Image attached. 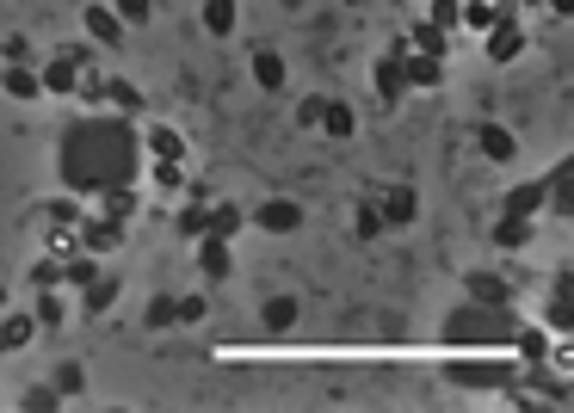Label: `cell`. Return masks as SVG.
Returning <instances> with one entry per match:
<instances>
[{
    "mask_svg": "<svg viewBox=\"0 0 574 413\" xmlns=\"http://www.w3.org/2000/svg\"><path fill=\"white\" fill-rule=\"evenodd\" d=\"M142 161V136L124 111H93V118H75L56 142V173L68 185V198H99L105 185L136 179Z\"/></svg>",
    "mask_w": 574,
    "mask_h": 413,
    "instance_id": "cell-1",
    "label": "cell"
},
{
    "mask_svg": "<svg viewBox=\"0 0 574 413\" xmlns=\"http://www.w3.org/2000/svg\"><path fill=\"white\" fill-rule=\"evenodd\" d=\"M513 309H500V303H457L445 315V340L451 346H513Z\"/></svg>",
    "mask_w": 574,
    "mask_h": 413,
    "instance_id": "cell-2",
    "label": "cell"
},
{
    "mask_svg": "<svg viewBox=\"0 0 574 413\" xmlns=\"http://www.w3.org/2000/svg\"><path fill=\"white\" fill-rule=\"evenodd\" d=\"M445 377L457 383V389H500V383H513V364H494V358H451L445 364Z\"/></svg>",
    "mask_w": 574,
    "mask_h": 413,
    "instance_id": "cell-3",
    "label": "cell"
},
{
    "mask_svg": "<svg viewBox=\"0 0 574 413\" xmlns=\"http://www.w3.org/2000/svg\"><path fill=\"white\" fill-rule=\"evenodd\" d=\"M482 37H488V44H482V50H488V62H500V68H507V62H519V56H525V44H531V37H525V25H519L513 13H500V19H494Z\"/></svg>",
    "mask_w": 574,
    "mask_h": 413,
    "instance_id": "cell-4",
    "label": "cell"
},
{
    "mask_svg": "<svg viewBox=\"0 0 574 413\" xmlns=\"http://www.w3.org/2000/svg\"><path fill=\"white\" fill-rule=\"evenodd\" d=\"M124 241V222H112V216H87L81 210V222H75V247L81 253H112Z\"/></svg>",
    "mask_w": 574,
    "mask_h": 413,
    "instance_id": "cell-5",
    "label": "cell"
},
{
    "mask_svg": "<svg viewBox=\"0 0 574 413\" xmlns=\"http://www.w3.org/2000/svg\"><path fill=\"white\" fill-rule=\"evenodd\" d=\"M198 272H204L210 284L235 278V241H223V235H198Z\"/></svg>",
    "mask_w": 574,
    "mask_h": 413,
    "instance_id": "cell-6",
    "label": "cell"
},
{
    "mask_svg": "<svg viewBox=\"0 0 574 413\" xmlns=\"http://www.w3.org/2000/svg\"><path fill=\"white\" fill-rule=\"evenodd\" d=\"M81 25H87L93 44H105V50H124V44H130V25H124L112 7H87V13H81Z\"/></svg>",
    "mask_w": 574,
    "mask_h": 413,
    "instance_id": "cell-7",
    "label": "cell"
},
{
    "mask_svg": "<svg viewBox=\"0 0 574 413\" xmlns=\"http://www.w3.org/2000/svg\"><path fill=\"white\" fill-rule=\"evenodd\" d=\"M254 222L266 235H297L303 229V204H291V198H266L260 210H254Z\"/></svg>",
    "mask_w": 574,
    "mask_h": 413,
    "instance_id": "cell-8",
    "label": "cell"
},
{
    "mask_svg": "<svg viewBox=\"0 0 574 413\" xmlns=\"http://www.w3.org/2000/svg\"><path fill=\"white\" fill-rule=\"evenodd\" d=\"M0 93L19 99V105L44 99V87H38V62H7V68H0Z\"/></svg>",
    "mask_w": 574,
    "mask_h": 413,
    "instance_id": "cell-9",
    "label": "cell"
},
{
    "mask_svg": "<svg viewBox=\"0 0 574 413\" xmlns=\"http://www.w3.org/2000/svg\"><path fill=\"white\" fill-rule=\"evenodd\" d=\"M476 148H482L494 167H513V161H519V142H513L507 124H476Z\"/></svg>",
    "mask_w": 574,
    "mask_h": 413,
    "instance_id": "cell-10",
    "label": "cell"
},
{
    "mask_svg": "<svg viewBox=\"0 0 574 413\" xmlns=\"http://www.w3.org/2000/svg\"><path fill=\"white\" fill-rule=\"evenodd\" d=\"M414 210H420V198H414V185H389V192H383V204H377V216H383V229H408V222H414Z\"/></svg>",
    "mask_w": 574,
    "mask_h": 413,
    "instance_id": "cell-11",
    "label": "cell"
},
{
    "mask_svg": "<svg viewBox=\"0 0 574 413\" xmlns=\"http://www.w3.org/2000/svg\"><path fill=\"white\" fill-rule=\"evenodd\" d=\"M315 130H321V136H334V142H346V136H358V111H352L346 99H321Z\"/></svg>",
    "mask_w": 574,
    "mask_h": 413,
    "instance_id": "cell-12",
    "label": "cell"
},
{
    "mask_svg": "<svg viewBox=\"0 0 574 413\" xmlns=\"http://www.w3.org/2000/svg\"><path fill=\"white\" fill-rule=\"evenodd\" d=\"M118 290H124V278H112V272H93L87 284H81V315H105L118 303Z\"/></svg>",
    "mask_w": 574,
    "mask_h": 413,
    "instance_id": "cell-13",
    "label": "cell"
},
{
    "mask_svg": "<svg viewBox=\"0 0 574 413\" xmlns=\"http://www.w3.org/2000/svg\"><path fill=\"white\" fill-rule=\"evenodd\" d=\"M463 290H470V303H500V309H513V284L500 278V272H470V278H463Z\"/></svg>",
    "mask_w": 574,
    "mask_h": 413,
    "instance_id": "cell-14",
    "label": "cell"
},
{
    "mask_svg": "<svg viewBox=\"0 0 574 413\" xmlns=\"http://www.w3.org/2000/svg\"><path fill=\"white\" fill-rule=\"evenodd\" d=\"M99 216H112V222H130L136 210H142V192H136V179H124V185H105V192H99Z\"/></svg>",
    "mask_w": 574,
    "mask_h": 413,
    "instance_id": "cell-15",
    "label": "cell"
},
{
    "mask_svg": "<svg viewBox=\"0 0 574 413\" xmlns=\"http://www.w3.org/2000/svg\"><path fill=\"white\" fill-rule=\"evenodd\" d=\"M142 142H149L155 161H186V136H179L173 124H149V130H142Z\"/></svg>",
    "mask_w": 574,
    "mask_h": 413,
    "instance_id": "cell-16",
    "label": "cell"
},
{
    "mask_svg": "<svg viewBox=\"0 0 574 413\" xmlns=\"http://www.w3.org/2000/svg\"><path fill=\"white\" fill-rule=\"evenodd\" d=\"M297 315H303L297 296H266V303H260V327H266V333H291Z\"/></svg>",
    "mask_w": 574,
    "mask_h": 413,
    "instance_id": "cell-17",
    "label": "cell"
},
{
    "mask_svg": "<svg viewBox=\"0 0 574 413\" xmlns=\"http://www.w3.org/2000/svg\"><path fill=\"white\" fill-rule=\"evenodd\" d=\"M371 81H377V99H383V105H396V99L408 93V74H402V56H383V62H377V74H371Z\"/></svg>",
    "mask_w": 574,
    "mask_h": 413,
    "instance_id": "cell-18",
    "label": "cell"
},
{
    "mask_svg": "<svg viewBox=\"0 0 574 413\" xmlns=\"http://www.w3.org/2000/svg\"><path fill=\"white\" fill-rule=\"evenodd\" d=\"M408 50H414V56H445V50H451V31L433 25V19H420V25L408 31Z\"/></svg>",
    "mask_w": 574,
    "mask_h": 413,
    "instance_id": "cell-19",
    "label": "cell"
},
{
    "mask_svg": "<svg viewBox=\"0 0 574 413\" xmlns=\"http://www.w3.org/2000/svg\"><path fill=\"white\" fill-rule=\"evenodd\" d=\"M500 13H513V7H500V0H457V25L463 31H488Z\"/></svg>",
    "mask_w": 574,
    "mask_h": 413,
    "instance_id": "cell-20",
    "label": "cell"
},
{
    "mask_svg": "<svg viewBox=\"0 0 574 413\" xmlns=\"http://www.w3.org/2000/svg\"><path fill=\"white\" fill-rule=\"evenodd\" d=\"M75 81H81V68L68 62V56H50V62L38 68V87H44V93H75Z\"/></svg>",
    "mask_w": 574,
    "mask_h": 413,
    "instance_id": "cell-21",
    "label": "cell"
},
{
    "mask_svg": "<svg viewBox=\"0 0 574 413\" xmlns=\"http://www.w3.org/2000/svg\"><path fill=\"white\" fill-rule=\"evenodd\" d=\"M402 74H408V87H439L445 81V56H402Z\"/></svg>",
    "mask_w": 574,
    "mask_h": 413,
    "instance_id": "cell-22",
    "label": "cell"
},
{
    "mask_svg": "<svg viewBox=\"0 0 574 413\" xmlns=\"http://www.w3.org/2000/svg\"><path fill=\"white\" fill-rule=\"evenodd\" d=\"M50 389H56L62 401L87 395V364H81V358H62V364H56V377H50Z\"/></svg>",
    "mask_w": 574,
    "mask_h": 413,
    "instance_id": "cell-23",
    "label": "cell"
},
{
    "mask_svg": "<svg viewBox=\"0 0 574 413\" xmlns=\"http://www.w3.org/2000/svg\"><path fill=\"white\" fill-rule=\"evenodd\" d=\"M241 222H247V216H241L235 204H210V210H204V235H223V241H235V235H241Z\"/></svg>",
    "mask_w": 574,
    "mask_h": 413,
    "instance_id": "cell-24",
    "label": "cell"
},
{
    "mask_svg": "<svg viewBox=\"0 0 574 413\" xmlns=\"http://www.w3.org/2000/svg\"><path fill=\"white\" fill-rule=\"evenodd\" d=\"M235 19H241L235 0H204V31L210 37H235Z\"/></svg>",
    "mask_w": 574,
    "mask_h": 413,
    "instance_id": "cell-25",
    "label": "cell"
},
{
    "mask_svg": "<svg viewBox=\"0 0 574 413\" xmlns=\"http://www.w3.org/2000/svg\"><path fill=\"white\" fill-rule=\"evenodd\" d=\"M254 81L266 93H284V56L278 50H254Z\"/></svg>",
    "mask_w": 574,
    "mask_h": 413,
    "instance_id": "cell-26",
    "label": "cell"
},
{
    "mask_svg": "<svg viewBox=\"0 0 574 413\" xmlns=\"http://www.w3.org/2000/svg\"><path fill=\"white\" fill-rule=\"evenodd\" d=\"M544 198H550V185H513V192H507V216H537Z\"/></svg>",
    "mask_w": 574,
    "mask_h": 413,
    "instance_id": "cell-27",
    "label": "cell"
},
{
    "mask_svg": "<svg viewBox=\"0 0 574 413\" xmlns=\"http://www.w3.org/2000/svg\"><path fill=\"white\" fill-rule=\"evenodd\" d=\"M31 333H38V321H31V315H7V321H0V352L31 346Z\"/></svg>",
    "mask_w": 574,
    "mask_h": 413,
    "instance_id": "cell-28",
    "label": "cell"
},
{
    "mask_svg": "<svg viewBox=\"0 0 574 413\" xmlns=\"http://www.w3.org/2000/svg\"><path fill=\"white\" fill-rule=\"evenodd\" d=\"M105 105L124 111V118H136V111H142V87L136 81H105Z\"/></svg>",
    "mask_w": 574,
    "mask_h": 413,
    "instance_id": "cell-29",
    "label": "cell"
},
{
    "mask_svg": "<svg viewBox=\"0 0 574 413\" xmlns=\"http://www.w3.org/2000/svg\"><path fill=\"white\" fill-rule=\"evenodd\" d=\"M31 284H38V290H62V259H56V253L31 259Z\"/></svg>",
    "mask_w": 574,
    "mask_h": 413,
    "instance_id": "cell-30",
    "label": "cell"
},
{
    "mask_svg": "<svg viewBox=\"0 0 574 413\" xmlns=\"http://www.w3.org/2000/svg\"><path fill=\"white\" fill-rule=\"evenodd\" d=\"M38 216H44V222H56V229H75V222H81V204H75V198H50Z\"/></svg>",
    "mask_w": 574,
    "mask_h": 413,
    "instance_id": "cell-31",
    "label": "cell"
},
{
    "mask_svg": "<svg viewBox=\"0 0 574 413\" xmlns=\"http://www.w3.org/2000/svg\"><path fill=\"white\" fill-rule=\"evenodd\" d=\"M142 327H149V333H161V327H179V315H173V296H155V303L142 309Z\"/></svg>",
    "mask_w": 574,
    "mask_h": 413,
    "instance_id": "cell-32",
    "label": "cell"
},
{
    "mask_svg": "<svg viewBox=\"0 0 574 413\" xmlns=\"http://www.w3.org/2000/svg\"><path fill=\"white\" fill-rule=\"evenodd\" d=\"M38 327H62L68 321V309H62V296L56 290H38V315H31Z\"/></svg>",
    "mask_w": 574,
    "mask_h": 413,
    "instance_id": "cell-33",
    "label": "cell"
},
{
    "mask_svg": "<svg viewBox=\"0 0 574 413\" xmlns=\"http://www.w3.org/2000/svg\"><path fill=\"white\" fill-rule=\"evenodd\" d=\"M494 241H500V247H525V241H531L525 216H500V222H494Z\"/></svg>",
    "mask_w": 574,
    "mask_h": 413,
    "instance_id": "cell-34",
    "label": "cell"
},
{
    "mask_svg": "<svg viewBox=\"0 0 574 413\" xmlns=\"http://www.w3.org/2000/svg\"><path fill=\"white\" fill-rule=\"evenodd\" d=\"M56 407H62V395H56L50 383H31V389H25V413H56Z\"/></svg>",
    "mask_w": 574,
    "mask_h": 413,
    "instance_id": "cell-35",
    "label": "cell"
},
{
    "mask_svg": "<svg viewBox=\"0 0 574 413\" xmlns=\"http://www.w3.org/2000/svg\"><path fill=\"white\" fill-rule=\"evenodd\" d=\"M204 309H210V303H204L198 290H192V296H173V315H179V327H198V321H204Z\"/></svg>",
    "mask_w": 574,
    "mask_h": 413,
    "instance_id": "cell-36",
    "label": "cell"
},
{
    "mask_svg": "<svg viewBox=\"0 0 574 413\" xmlns=\"http://www.w3.org/2000/svg\"><path fill=\"white\" fill-rule=\"evenodd\" d=\"M513 346H519V358H531V364L550 352V340H544V333H537V327H519V333H513Z\"/></svg>",
    "mask_w": 574,
    "mask_h": 413,
    "instance_id": "cell-37",
    "label": "cell"
},
{
    "mask_svg": "<svg viewBox=\"0 0 574 413\" xmlns=\"http://www.w3.org/2000/svg\"><path fill=\"white\" fill-rule=\"evenodd\" d=\"M149 179L161 185V192H179V185H186V167H179V161H155V167H149Z\"/></svg>",
    "mask_w": 574,
    "mask_h": 413,
    "instance_id": "cell-38",
    "label": "cell"
},
{
    "mask_svg": "<svg viewBox=\"0 0 574 413\" xmlns=\"http://www.w3.org/2000/svg\"><path fill=\"white\" fill-rule=\"evenodd\" d=\"M0 62H38V44H31V37H7V44H0Z\"/></svg>",
    "mask_w": 574,
    "mask_h": 413,
    "instance_id": "cell-39",
    "label": "cell"
},
{
    "mask_svg": "<svg viewBox=\"0 0 574 413\" xmlns=\"http://www.w3.org/2000/svg\"><path fill=\"white\" fill-rule=\"evenodd\" d=\"M204 210H210V204H192V198H186V210H179V222H173V229L198 241V235H204Z\"/></svg>",
    "mask_w": 574,
    "mask_h": 413,
    "instance_id": "cell-40",
    "label": "cell"
},
{
    "mask_svg": "<svg viewBox=\"0 0 574 413\" xmlns=\"http://www.w3.org/2000/svg\"><path fill=\"white\" fill-rule=\"evenodd\" d=\"M550 321H556V333H568V278H556V290H550Z\"/></svg>",
    "mask_w": 574,
    "mask_h": 413,
    "instance_id": "cell-41",
    "label": "cell"
},
{
    "mask_svg": "<svg viewBox=\"0 0 574 413\" xmlns=\"http://www.w3.org/2000/svg\"><path fill=\"white\" fill-rule=\"evenodd\" d=\"M112 13H118L124 25H142V19H149L155 7H149V0H112Z\"/></svg>",
    "mask_w": 574,
    "mask_h": 413,
    "instance_id": "cell-42",
    "label": "cell"
},
{
    "mask_svg": "<svg viewBox=\"0 0 574 413\" xmlns=\"http://www.w3.org/2000/svg\"><path fill=\"white\" fill-rule=\"evenodd\" d=\"M383 235V216H377V204H365L358 210V241H377Z\"/></svg>",
    "mask_w": 574,
    "mask_h": 413,
    "instance_id": "cell-43",
    "label": "cell"
},
{
    "mask_svg": "<svg viewBox=\"0 0 574 413\" xmlns=\"http://www.w3.org/2000/svg\"><path fill=\"white\" fill-rule=\"evenodd\" d=\"M433 25H445V31L457 25V0H433Z\"/></svg>",
    "mask_w": 574,
    "mask_h": 413,
    "instance_id": "cell-44",
    "label": "cell"
},
{
    "mask_svg": "<svg viewBox=\"0 0 574 413\" xmlns=\"http://www.w3.org/2000/svg\"><path fill=\"white\" fill-rule=\"evenodd\" d=\"M315 118H321V99H303V105H297V124L315 130Z\"/></svg>",
    "mask_w": 574,
    "mask_h": 413,
    "instance_id": "cell-45",
    "label": "cell"
},
{
    "mask_svg": "<svg viewBox=\"0 0 574 413\" xmlns=\"http://www.w3.org/2000/svg\"><path fill=\"white\" fill-rule=\"evenodd\" d=\"M0 309H7V284H0Z\"/></svg>",
    "mask_w": 574,
    "mask_h": 413,
    "instance_id": "cell-46",
    "label": "cell"
}]
</instances>
